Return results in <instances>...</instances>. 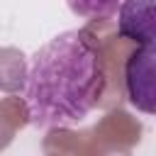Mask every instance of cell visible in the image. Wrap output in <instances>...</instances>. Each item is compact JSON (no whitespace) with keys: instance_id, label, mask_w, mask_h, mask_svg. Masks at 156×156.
<instances>
[{"instance_id":"6da1fadb","label":"cell","mask_w":156,"mask_h":156,"mask_svg":"<svg viewBox=\"0 0 156 156\" xmlns=\"http://www.w3.org/2000/svg\"><path fill=\"white\" fill-rule=\"evenodd\" d=\"M107 85L105 58L83 29L49 39L34 56L24 80L27 117L39 129L80 124L100 102Z\"/></svg>"},{"instance_id":"7a4b0ae2","label":"cell","mask_w":156,"mask_h":156,"mask_svg":"<svg viewBox=\"0 0 156 156\" xmlns=\"http://www.w3.org/2000/svg\"><path fill=\"white\" fill-rule=\"evenodd\" d=\"M154 68H156V46L154 44H139V49L129 56L127 68H124L127 98L136 110H141L146 115L156 112Z\"/></svg>"},{"instance_id":"3957f363","label":"cell","mask_w":156,"mask_h":156,"mask_svg":"<svg viewBox=\"0 0 156 156\" xmlns=\"http://www.w3.org/2000/svg\"><path fill=\"white\" fill-rule=\"evenodd\" d=\"M117 10H119V17H117L119 37L132 39L136 44L156 41L154 0H122Z\"/></svg>"},{"instance_id":"277c9868","label":"cell","mask_w":156,"mask_h":156,"mask_svg":"<svg viewBox=\"0 0 156 156\" xmlns=\"http://www.w3.org/2000/svg\"><path fill=\"white\" fill-rule=\"evenodd\" d=\"M71 12L85 20H107L117 12L122 0H66Z\"/></svg>"}]
</instances>
